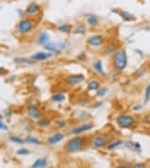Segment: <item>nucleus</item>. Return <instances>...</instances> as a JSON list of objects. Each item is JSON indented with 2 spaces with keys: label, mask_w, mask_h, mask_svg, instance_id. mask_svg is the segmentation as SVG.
<instances>
[{
  "label": "nucleus",
  "mask_w": 150,
  "mask_h": 168,
  "mask_svg": "<svg viewBox=\"0 0 150 168\" xmlns=\"http://www.w3.org/2000/svg\"><path fill=\"white\" fill-rule=\"evenodd\" d=\"M146 165L144 164H136L134 167H135V168H143V167H145Z\"/></svg>",
  "instance_id": "nucleus-33"
},
{
  "label": "nucleus",
  "mask_w": 150,
  "mask_h": 168,
  "mask_svg": "<svg viewBox=\"0 0 150 168\" xmlns=\"http://www.w3.org/2000/svg\"><path fill=\"white\" fill-rule=\"evenodd\" d=\"M122 143H124V142L122 141H115V142H112V143H110L108 145V149L109 150H113V149H116V148H118V147H120Z\"/></svg>",
  "instance_id": "nucleus-23"
},
{
  "label": "nucleus",
  "mask_w": 150,
  "mask_h": 168,
  "mask_svg": "<svg viewBox=\"0 0 150 168\" xmlns=\"http://www.w3.org/2000/svg\"><path fill=\"white\" fill-rule=\"evenodd\" d=\"M93 128V124L90 123H87V124H83L77 126V127H75L70 130V133L74 134V135H78L80 133H83V132H86L87 130H90Z\"/></svg>",
  "instance_id": "nucleus-6"
},
{
  "label": "nucleus",
  "mask_w": 150,
  "mask_h": 168,
  "mask_svg": "<svg viewBox=\"0 0 150 168\" xmlns=\"http://www.w3.org/2000/svg\"><path fill=\"white\" fill-rule=\"evenodd\" d=\"M107 92H108V89L106 88V87H103V88H100L98 92H97V96H99V97H103L106 94H107Z\"/></svg>",
  "instance_id": "nucleus-26"
},
{
  "label": "nucleus",
  "mask_w": 150,
  "mask_h": 168,
  "mask_svg": "<svg viewBox=\"0 0 150 168\" xmlns=\"http://www.w3.org/2000/svg\"><path fill=\"white\" fill-rule=\"evenodd\" d=\"M87 23L90 24V26H96L99 22V19L96 16H94V15H90V16H88L87 18Z\"/></svg>",
  "instance_id": "nucleus-21"
},
{
  "label": "nucleus",
  "mask_w": 150,
  "mask_h": 168,
  "mask_svg": "<svg viewBox=\"0 0 150 168\" xmlns=\"http://www.w3.org/2000/svg\"><path fill=\"white\" fill-rule=\"evenodd\" d=\"M86 32V27L84 25H79L77 27L76 29V33H80V34H84Z\"/></svg>",
  "instance_id": "nucleus-27"
},
{
  "label": "nucleus",
  "mask_w": 150,
  "mask_h": 168,
  "mask_svg": "<svg viewBox=\"0 0 150 168\" xmlns=\"http://www.w3.org/2000/svg\"><path fill=\"white\" fill-rule=\"evenodd\" d=\"M113 66L118 71H122L127 65V55L124 50H120L116 52L113 55Z\"/></svg>",
  "instance_id": "nucleus-1"
},
{
  "label": "nucleus",
  "mask_w": 150,
  "mask_h": 168,
  "mask_svg": "<svg viewBox=\"0 0 150 168\" xmlns=\"http://www.w3.org/2000/svg\"><path fill=\"white\" fill-rule=\"evenodd\" d=\"M25 142H28V143H31V144H41V142L40 140L35 138V137H32V136H28L26 139H25Z\"/></svg>",
  "instance_id": "nucleus-22"
},
{
  "label": "nucleus",
  "mask_w": 150,
  "mask_h": 168,
  "mask_svg": "<svg viewBox=\"0 0 150 168\" xmlns=\"http://www.w3.org/2000/svg\"><path fill=\"white\" fill-rule=\"evenodd\" d=\"M93 67L95 69V71L97 73H99L100 74H104V71H103V66H102V62L101 61H97L94 62L93 65Z\"/></svg>",
  "instance_id": "nucleus-18"
},
{
  "label": "nucleus",
  "mask_w": 150,
  "mask_h": 168,
  "mask_svg": "<svg viewBox=\"0 0 150 168\" xmlns=\"http://www.w3.org/2000/svg\"><path fill=\"white\" fill-rule=\"evenodd\" d=\"M72 30V25L70 24H62L58 26V30L64 33H69Z\"/></svg>",
  "instance_id": "nucleus-19"
},
{
  "label": "nucleus",
  "mask_w": 150,
  "mask_h": 168,
  "mask_svg": "<svg viewBox=\"0 0 150 168\" xmlns=\"http://www.w3.org/2000/svg\"><path fill=\"white\" fill-rule=\"evenodd\" d=\"M37 124L39 126H42V127H46V126H49L50 125V121L46 120V118H43V120H40Z\"/></svg>",
  "instance_id": "nucleus-25"
},
{
  "label": "nucleus",
  "mask_w": 150,
  "mask_h": 168,
  "mask_svg": "<svg viewBox=\"0 0 150 168\" xmlns=\"http://www.w3.org/2000/svg\"><path fill=\"white\" fill-rule=\"evenodd\" d=\"M145 99H146V101L149 100L150 99V85L147 86V87L146 88V92H145Z\"/></svg>",
  "instance_id": "nucleus-29"
},
{
  "label": "nucleus",
  "mask_w": 150,
  "mask_h": 168,
  "mask_svg": "<svg viewBox=\"0 0 150 168\" xmlns=\"http://www.w3.org/2000/svg\"><path fill=\"white\" fill-rule=\"evenodd\" d=\"M52 99H53V101L56 102V103H61V102L65 101V96L63 93H55V94H53Z\"/></svg>",
  "instance_id": "nucleus-17"
},
{
  "label": "nucleus",
  "mask_w": 150,
  "mask_h": 168,
  "mask_svg": "<svg viewBox=\"0 0 150 168\" xmlns=\"http://www.w3.org/2000/svg\"><path fill=\"white\" fill-rule=\"evenodd\" d=\"M100 87V83L96 80H92L87 84V89L93 91V90H98Z\"/></svg>",
  "instance_id": "nucleus-20"
},
{
  "label": "nucleus",
  "mask_w": 150,
  "mask_h": 168,
  "mask_svg": "<svg viewBox=\"0 0 150 168\" xmlns=\"http://www.w3.org/2000/svg\"><path fill=\"white\" fill-rule=\"evenodd\" d=\"M2 118H3V117H2V115H0V120H2Z\"/></svg>",
  "instance_id": "nucleus-35"
},
{
  "label": "nucleus",
  "mask_w": 150,
  "mask_h": 168,
  "mask_svg": "<svg viewBox=\"0 0 150 168\" xmlns=\"http://www.w3.org/2000/svg\"><path fill=\"white\" fill-rule=\"evenodd\" d=\"M52 57V53L49 52H36L32 55V59L35 61H45Z\"/></svg>",
  "instance_id": "nucleus-12"
},
{
  "label": "nucleus",
  "mask_w": 150,
  "mask_h": 168,
  "mask_svg": "<svg viewBox=\"0 0 150 168\" xmlns=\"http://www.w3.org/2000/svg\"><path fill=\"white\" fill-rule=\"evenodd\" d=\"M9 140L14 143H18V144H23L25 142L24 140H22L21 138L19 137H17V136H11L9 137Z\"/></svg>",
  "instance_id": "nucleus-24"
},
{
  "label": "nucleus",
  "mask_w": 150,
  "mask_h": 168,
  "mask_svg": "<svg viewBox=\"0 0 150 168\" xmlns=\"http://www.w3.org/2000/svg\"><path fill=\"white\" fill-rule=\"evenodd\" d=\"M120 16L122 17V18L124 19V21H133V20H134V17L132 15V14L128 11H125V10L121 11Z\"/></svg>",
  "instance_id": "nucleus-16"
},
{
  "label": "nucleus",
  "mask_w": 150,
  "mask_h": 168,
  "mask_svg": "<svg viewBox=\"0 0 150 168\" xmlns=\"http://www.w3.org/2000/svg\"><path fill=\"white\" fill-rule=\"evenodd\" d=\"M134 142H127L126 143H125V145L128 147V148H133V147H134Z\"/></svg>",
  "instance_id": "nucleus-32"
},
{
  "label": "nucleus",
  "mask_w": 150,
  "mask_h": 168,
  "mask_svg": "<svg viewBox=\"0 0 150 168\" xmlns=\"http://www.w3.org/2000/svg\"><path fill=\"white\" fill-rule=\"evenodd\" d=\"M85 80V77L83 74H73L68 76L67 83L70 86H77L78 84H81Z\"/></svg>",
  "instance_id": "nucleus-7"
},
{
  "label": "nucleus",
  "mask_w": 150,
  "mask_h": 168,
  "mask_svg": "<svg viewBox=\"0 0 150 168\" xmlns=\"http://www.w3.org/2000/svg\"><path fill=\"white\" fill-rule=\"evenodd\" d=\"M134 118L128 115H121L116 118V123L122 129H128L132 128L134 125Z\"/></svg>",
  "instance_id": "nucleus-4"
},
{
  "label": "nucleus",
  "mask_w": 150,
  "mask_h": 168,
  "mask_svg": "<svg viewBox=\"0 0 150 168\" xmlns=\"http://www.w3.org/2000/svg\"><path fill=\"white\" fill-rule=\"evenodd\" d=\"M41 10V8L40 6L35 3V2H31L28 5V6L26 8V13L28 14V15H31V16H34L38 14Z\"/></svg>",
  "instance_id": "nucleus-10"
},
{
  "label": "nucleus",
  "mask_w": 150,
  "mask_h": 168,
  "mask_svg": "<svg viewBox=\"0 0 150 168\" xmlns=\"http://www.w3.org/2000/svg\"><path fill=\"white\" fill-rule=\"evenodd\" d=\"M5 72V69L3 67H0V75H2Z\"/></svg>",
  "instance_id": "nucleus-34"
},
{
  "label": "nucleus",
  "mask_w": 150,
  "mask_h": 168,
  "mask_svg": "<svg viewBox=\"0 0 150 168\" xmlns=\"http://www.w3.org/2000/svg\"><path fill=\"white\" fill-rule=\"evenodd\" d=\"M44 49L51 52H59L64 49L63 43H48L44 45Z\"/></svg>",
  "instance_id": "nucleus-8"
},
{
  "label": "nucleus",
  "mask_w": 150,
  "mask_h": 168,
  "mask_svg": "<svg viewBox=\"0 0 150 168\" xmlns=\"http://www.w3.org/2000/svg\"><path fill=\"white\" fill-rule=\"evenodd\" d=\"M33 27H34L33 20L30 18H23L22 20H20L19 23L18 24L17 29L20 34H27L30 31H31Z\"/></svg>",
  "instance_id": "nucleus-3"
},
{
  "label": "nucleus",
  "mask_w": 150,
  "mask_h": 168,
  "mask_svg": "<svg viewBox=\"0 0 150 168\" xmlns=\"http://www.w3.org/2000/svg\"><path fill=\"white\" fill-rule=\"evenodd\" d=\"M27 114L31 118H39L41 117V111L37 107L31 106L27 110Z\"/></svg>",
  "instance_id": "nucleus-11"
},
{
  "label": "nucleus",
  "mask_w": 150,
  "mask_h": 168,
  "mask_svg": "<svg viewBox=\"0 0 150 168\" xmlns=\"http://www.w3.org/2000/svg\"><path fill=\"white\" fill-rule=\"evenodd\" d=\"M50 40V35L47 32H43L39 35V37L37 39V43L40 45H45L46 43H49Z\"/></svg>",
  "instance_id": "nucleus-14"
},
{
  "label": "nucleus",
  "mask_w": 150,
  "mask_h": 168,
  "mask_svg": "<svg viewBox=\"0 0 150 168\" xmlns=\"http://www.w3.org/2000/svg\"><path fill=\"white\" fill-rule=\"evenodd\" d=\"M84 139L82 137H74L72 139H70L68 142L66 143L65 146V150L67 152L69 153H74V152H79L81 149L83 148L84 146Z\"/></svg>",
  "instance_id": "nucleus-2"
},
{
  "label": "nucleus",
  "mask_w": 150,
  "mask_h": 168,
  "mask_svg": "<svg viewBox=\"0 0 150 168\" xmlns=\"http://www.w3.org/2000/svg\"><path fill=\"white\" fill-rule=\"evenodd\" d=\"M15 62H18V64H24V62H31L30 60L25 59V58H17V59H15Z\"/></svg>",
  "instance_id": "nucleus-30"
},
{
  "label": "nucleus",
  "mask_w": 150,
  "mask_h": 168,
  "mask_svg": "<svg viewBox=\"0 0 150 168\" xmlns=\"http://www.w3.org/2000/svg\"><path fill=\"white\" fill-rule=\"evenodd\" d=\"M8 126H6L3 121L2 120H0V130H8Z\"/></svg>",
  "instance_id": "nucleus-31"
},
{
  "label": "nucleus",
  "mask_w": 150,
  "mask_h": 168,
  "mask_svg": "<svg viewBox=\"0 0 150 168\" xmlns=\"http://www.w3.org/2000/svg\"><path fill=\"white\" fill-rule=\"evenodd\" d=\"M17 153L19 155H27L30 153V151L28 149H20L17 152Z\"/></svg>",
  "instance_id": "nucleus-28"
},
{
  "label": "nucleus",
  "mask_w": 150,
  "mask_h": 168,
  "mask_svg": "<svg viewBox=\"0 0 150 168\" xmlns=\"http://www.w3.org/2000/svg\"><path fill=\"white\" fill-rule=\"evenodd\" d=\"M87 43L90 46H100L103 44L104 40L101 36H100V35H93V36L87 39Z\"/></svg>",
  "instance_id": "nucleus-9"
},
{
  "label": "nucleus",
  "mask_w": 150,
  "mask_h": 168,
  "mask_svg": "<svg viewBox=\"0 0 150 168\" xmlns=\"http://www.w3.org/2000/svg\"><path fill=\"white\" fill-rule=\"evenodd\" d=\"M47 164H48V162H47V160L45 158H41V159L36 160L31 165V167L32 168H44L47 166Z\"/></svg>",
  "instance_id": "nucleus-15"
},
{
  "label": "nucleus",
  "mask_w": 150,
  "mask_h": 168,
  "mask_svg": "<svg viewBox=\"0 0 150 168\" xmlns=\"http://www.w3.org/2000/svg\"><path fill=\"white\" fill-rule=\"evenodd\" d=\"M64 138H65V134L60 133V132H59V133H55V134H53V135L50 136V137L48 138V142H49L50 144H52V145L56 144V143L60 142L61 141H63Z\"/></svg>",
  "instance_id": "nucleus-13"
},
{
  "label": "nucleus",
  "mask_w": 150,
  "mask_h": 168,
  "mask_svg": "<svg viewBox=\"0 0 150 168\" xmlns=\"http://www.w3.org/2000/svg\"><path fill=\"white\" fill-rule=\"evenodd\" d=\"M109 142V138L106 137V136H97L95 137L92 142H91V145L93 148H96V149H99V148H101V147L105 146L106 144H108Z\"/></svg>",
  "instance_id": "nucleus-5"
}]
</instances>
